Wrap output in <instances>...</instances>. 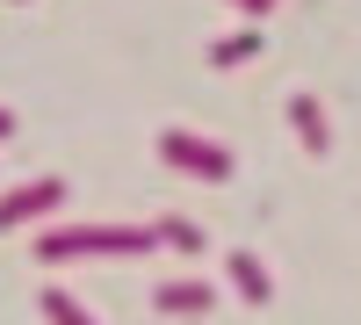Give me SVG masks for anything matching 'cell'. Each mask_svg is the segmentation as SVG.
Returning a JSON list of instances; mask_svg holds the SVG:
<instances>
[{
    "label": "cell",
    "mask_w": 361,
    "mask_h": 325,
    "mask_svg": "<svg viewBox=\"0 0 361 325\" xmlns=\"http://www.w3.org/2000/svg\"><path fill=\"white\" fill-rule=\"evenodd\" d=\"M159 246V224H51L37 239V260L58 268V260H94V253H116V260H137Z\"/></svg>",
    "instance_id": "cell-1"
},
{
    "label": "cell",
    "mask_w": 361,
    "mask_h": 325,
    "mask_svg": "<svg viewBox=\"0 0 361 325\" xmlns=\"http://www.w3.org/2000/svg\"><path fill=\"white\" fill-rule=\"evenodd\" d=\"M159 159L195 173V181H231V145L202 137V130H159Z\"/></svg>",
    "instance_id": "cell-2"
},
{
    "label": "cell",
    "mask_w": 361,
    "mask_h": 325,
    "mask_svg": "<svg viewBox=\"0 0 361 325\" xmlns=\"http://www.w3.org/2000/svg\"><path fill=\"white\" fill-rule=\"evenodd\" d=\"M58 202H66V181H58V173H37V181H22V188L0 195V231L37 224V217H58Z\"/></svg>",
    "instance_id": "cell-3"
},
{
    "label": "cell",
    "mask_w": 361,
    "mask_h": 325,
    "mask_svg": "<svg viewBox=\"0 0 361 325\" xmlns=\"http://www.w3.org/2000/svg\"><path fill=\"white\" fill-rule=\"evenodd\" d=\"M209 304H217V289L195 282V275H180V282H159V289H152V311H166V318H202Z\"/></svg>",
    "instance_id": "cell-4"
},
{
    "label": "cell",
    "mask_w": 361,
    "mask_h": 325,
    "mask_svg": "<svg viewBox=\"0 0 361 325\" xmlns=\"http://www.w3.org/2000/svg\"><path fill=\"white\" fill-rule=\"evenodd\" d=\"M224 282L238 289L246 311H267V297H275V282H267V268H260L253 253H224Z\"/></svg>",
    "instance_id": "cell-5"
},
{
    "label": "cell",
    "mask_w": 361,
    "mask_h": 325,
    "mask_svg": "<svg viewBox=\"0 0 361 325\" xmlns=\"http://www.w3.org/2000/svg\"><path fill=\"white\" fill-rule=\"evenodd\" d=\"M289 123H296V137H304V152H311V159H325V152H333V130H325L318 94H289Z\"/></svg>",
    "instance_id": "cell-6"
},
{
    "label": "cell",
    "mask_w": 361,
    "mask_h": 325,
    "mask_svg": "<svg viewBox=\"0 0 361 325\" xmlns=\"http://www.w3.org/2000/svg\"><path fill=\"white\" fill-rule=\"evenodd\" d=\"M37 311H44V325H94V318H87V304H80V297H66V289H44Z\"/></svg>",
    "instance_id": "cell-7"
},
{
    "label": "cell",
    "mask_w": 361,
    "mask_h": 325,
    "mask_svg": "<svg viewBox=\"0 0 361 325\" xmlns=\"http://www.w3.org/2000/svg\"><path fill=\"white\" fill-rule=\"evenodd\" d=\"M253 51H260V29H238V37H217V44H209V66H246Z\"/></svg>",
    "instance_id": "cell-8"
},
{
    "label": "cell",
    "mask_w": 361,
    "mask_h": 325,
    "mask_svg": "<svg viewBox=\"0 0 361 325\" xmlns=\"http://www.w3.org/2000/svg\"><path fill=\"white\" fill-rule=\"evenodd\" d=\"M159 246H173V253H202V231H195L188 217H159Z\"/></svg>",
    "instance_id": "cell-9"
},
{
    "label": "cell",
    "mask_w": 361,
    "mask_h": 325,
    "mask_svg": "<svg viewBox=\"0 0 361 325\" xmlns=\"http://www.w3.org/2000/svg\"><path fill=\"white\" fill-rule=\"evenodd\" d=\"M231 8H238V15H267V8H275V0H231Z\"/></svg>",
    "instance_id": "cell-10"
},
{
    "label": "cell",
    "mask_w": 361,
    "mask_h": 325,
    "mask_svg": "<svg viewBox=\"0 0 361 325\" xmlns=\"http://www.w3.org/2000/svg\"><path fill=\"white\" fill-rule=\"evenodd\" d=\"M0 137H15V116H8V109H0Z\"/></svg>",
    "instance_id": "cell-11"
}]
</instances>
